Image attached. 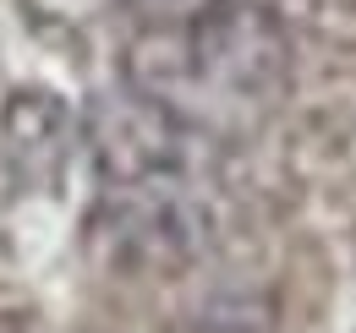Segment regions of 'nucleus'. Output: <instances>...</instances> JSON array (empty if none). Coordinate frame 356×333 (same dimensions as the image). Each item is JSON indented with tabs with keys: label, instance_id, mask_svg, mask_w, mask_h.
Wrapping results in <instances>:
<instances>
[{
	"label": "nucleus",
	"instance_id": "f257e3e1",
	"mask_svg": "<svg viewBox=\"0 0 356 333\" xmlns=\"http://www.w3.org/2000/svg\"><path fill=\"white\" fill-rule=\"evenodd\" d=\"M291 71L296 44L268 0H203L143 28L121 55V87L214 142L268 121Z\"/></svg>",
	"mask_w": 356,
	"mask_h": 333
},
{
	"label": "nucleus",
	"instance_id": "f03ea898",
	"mask_svg": "<svg viewBox=\"0 0 356 333\" xmlns=\"http://www.w3.org/2000/svg\"><path fill=\"white\" fill-rule=\"evenodd\" d=\"M225 230V203L214 169H176V175H143L121 186H99L93 241L110 268L159 279L203 262Z\"/></svg>",
	"mask_w": 356,
	"mask_h": 333
},
{
	"label": "nucleus",
	"instance_id": "7ed1b4c3",
	"mask_svg": "<svg viewBox=\"0 0 356 333\" xmlns=\"http://www.w3.org/2000/svg\"><path fill=\"white\" fill-rule=\"evenodd\" d=\"M60 137H66L60 99L44 93V87H17L11 104H6V142H11V153L55 159V153H60Z\"/></svg>",
	"mask_w": 356,
	"mask_h": 333
},
{
	"label": "nucleus",
	"instance_id": "20e7f679",
	"mask_svg": "<svg viewBox=\"0 0 356 333\" xmlns=\"http://www.w3.org/2000/svg\"><path fill=\"white\" fill-rule=\"evenodd\" d=\"M159 333H285V317L264 295H220L197 311H181Z\"/></svg>",
	"mask_w": 356,
	"mask_h": 333
},
{
	"label": "nucleus",
	"instance_id": "39448f33",
	"mask_svg": "<svg viewBox=\"0 0 356 333\" xmlns=\"http://www.w3.org/2000/svg\"><path fill=\"white\" fill-rule=\"evenodd\" d=\"M39 28H66V33H77V28H99V22H110V17H121V11H132L137 0H17Z\"/></svg>",
	"mask_w": 356,
	"mask_h": 333
}]
</instances>
